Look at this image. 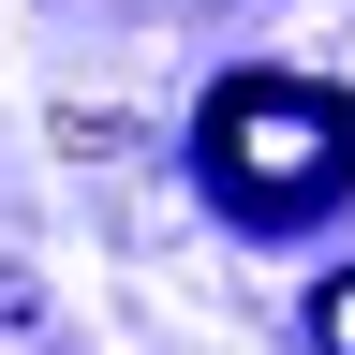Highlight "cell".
I'll use <instances>...</instances> for the list:
<instances>
[{
	"instance_id": "cell-1",
	"label": "cell",
	"mask_w": 355,
	"mask_h": 355,
	"mask_svg": "<svg viewBox=\"0 0 355 355\" xmlns=\"http://www.w3.org/2000/svg\"><path fill=\"white\" fill-rule=\"evenodd\" d=\"M193 163H207V193L237 222H311V207H340V178H355V104L311 89V74H237V89H207Z\"/></svg>"
},
{
	"instance_id": "cell-2",
	"label": "cell",
	"mask_w": 355,
	"mask_h": 355,
	"mask_svg": "<svg viewBox=\"0 0 355 355\" xmlns=\"http://www.w3.org/2000/svg\"><path fill=\"white\" fill-rule=\"evenodd\" d=\"M311 340H326V355H355V266H340L326 296H311Z\"/></svg>"
}]
</instances>
